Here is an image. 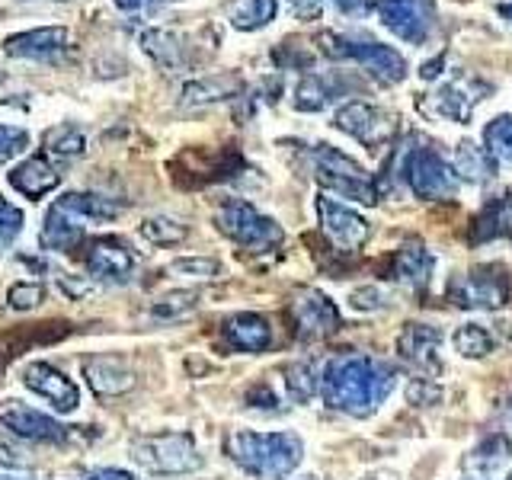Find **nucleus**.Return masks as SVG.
I'll return each mask as SVG.
<instances>
[{
  "label": "nucleus",
  "instance_id": "ea45409f",
  "mask_svg": "<svg viewBox=\"0 0 512 480\" xmlns=\"http://www.w3.org/2000/svg\"><path fill=\"white\" fill-rule=\"evenodd\" d=\"M29 144V135L26 128H16V125H0V164H7V160L20 157Z\"/></svg>",
  "mask_w": 512,
  "mask_h": 480
},
{
  "label": "nucleus",
  "instance_id": "7c9ffc66",
  "mask_svg": "<svg viewBox=\"0 0 512 480\" xmlns=\"http://www.w3.org/2000/svg\"><path fill=\"white\" fill-rule=\"evenodd\" d=\"M493 164L496 160L484 151V148H477L474 141H461L458 144V151H455V173L464 176V180H471V183H487L493 180Z\"/></svg>",
  "mask_w": 512,
  "mask_h": 480
},
{
  "label": "nucleus",
  "instance_id": "c85d7f7f",
  "mask_svg": "<svg viewBox=\"0 0 512 480\" xmlns=\"http://www.w3.org/2000/svg\"><path fill=\"white\" fill-rule=\"evenodd\" d=\"M276 0H228L224 16L231 20L234 29L240 32H256L276 20Z\"/></svg>",
  "mask_w": 512,
  "mask_h": 480
},
{
  "label": "nucleus",
  "instance_id": "9b49d317",
  "mask_svg": "<svg viewBox=\"0 0 512 480\" xmlns=\"http://www.w3.org/2000/svg\"><path fill=\"white\" fill-rule=\"evenodd\" d=\"M372 10L384 29H391L397 39L410 45H423L436 26V4L432 0H375Z\"/></svg>",
  "mask_w": 512,
  "mask_h": 480
},
{
  "label": "nucleus",
  "instance_id": "e433bc0d",
  "mask_svg": "<svg viewBox=\"0 0 512 480\" xmlns=\"http://www.w3.org/2000/svg\"><path fill=\"white\" fill-rule=\"evenodd\" d=\"M196 304H199L196 292H176V295H167V298H160L157 304H151V314L160 317V320H170V317L189 314L192 308H196Z\"/></svg>",
  "mask_w": 512,
  "mask_h": 480
},
{
  "label": "nucleus",
  "instance_id": "f03ea898",
  "mask_svg": "<svg viewBox=\"0 0 512 480\" xmlns=\"http://www.w3.org/2000/svg\"><path fill=\"white\" fill-rule=\"evenodd\" d=\"M125 212L119 199L100 196V192H64L48 208L39 244L48 253H71L84 244V234L93 221H112Z\"/></svg>",
  "mask_w": 512,
  "mask_h": 480
},
{
  "label": "nucleus",
  "instance_id": "37998d69",
  "mask_svg": "<svg viewBox=\"0 0 512 480\" xmlns=\"http://www.w3.org/2000/svg\"><path fill=\"white\" fill-rule=\"evenodd\" d=\"M288 7H292L298 20H317L324 13V0H288Z\"/></svg>",
  "mask_w": 512,
  "mask_h": 480
},
{
  "label": "nucleus",
  "instance_id": "6e6552de",
  "mask_svg": "<svg viewBox=\"0 0 512 480\" xmlns=\"http://www.w3.org/2000/svg\"><path fill=\"white\" fill-rule=\"evenodd\" d=\"M404 176L410 189L416 192L420 199L429 202H448L458 196V186H461V176L455 173V167L448 160L429 148V144H420V148H407L404 154Z\"/></svg>",
  "mask_w": 512,
  "mask_h": 480
},
{
  "label": "nucleus",
  "instance_id": "8fccbe9b",
  "mask_svg": "<svg viewBox=\"0 0 512 480\" xmlns=\"http://www.w3.org/2000/svg\"><path fill=\"white\" fill-rule=\"evenodd\" d=\"M500 16L512 23V4H500Z\"/></svg>",
  "mask_w": 512,
  "mask_h": 480
},
{
  "label": "nucleus",
  "instance_id": "3c124183",
  "mask_svg": "<svg viewBox=\"0 0 512 480\" xmlns=\"http://www.w3.org/2000/svg\"><path fill=\"white\" fill-rule=\"evenodd\" d=\"M0 480H20V477H10V474H0Z\"/></svg>",
  "mask_w": 512,
  "mask_h": 480
},
{
  "label": "nucleus",
  "instance_id": "864d4df0",
  "mask_svg": "<svg viewBox=\"0 0 512 480\" xmlns=\"http://www.w3.org/2000/svg\"><path fill=\"white\" fill-rule=\"evenodd\" d=\"M0 80H4V71H0Z\"/></svg>",
  "mask_w": 512,
  "mask_h": 480
},
{
  "label": "nucleus",
  "instance_id": "0eeeda50",
  "mask_svg": "<svg viewBox=\"0 0 512 480\" xmlns=\"http://www.w3.org/2000/svg\"><path fill=\"white\" fill-rule=\"evenodd\" d=\"M311 160H314L317 183L324 189L340 192L343 199H352L359 205H375V199H378L375 180L349 154L333 148V144H317L311 151Z\"/></svg>",
  "mask_w": 512,
  "mask_h": 480
},
{
  "label": "nucleus",
  "instance_id": "cd10ccee",
  "mask_svg": "<svg viewBox=\"0 0 512 480\" xmlns=\"http://www.w3.org/2000/svg\"><path fill=\"white\" fill-rule=\"evenodd\" d=\"M496 237H509L512 240V192H506V196H500V199H493L474 221L471 240L484 244V240H496Z\"/></svg>",
  "mask_w": 512,
  "mask_h": 480
},
{
  "label": "nucleus",
  "instance_id": "dca6fc26",
  "mask_svg": "<svg viewBox=\"0 0 512 480\" xmlns=\"http://www.w3.org/2000/svg\"><path fill=\"white\" fill-rule=\"evenodd\" d=\"M317 215H320V228H324V234L349 253H356L368 240V234H372V228H368V221L362 215H356L349 205H340L333 199L320 196Z\"/></svg>",
  "mask_w": 512,
  "mask_h": 480
},
{
  "label": "nucleus",
  "instance_id": "a211bd4d",
  "mask_svg": "<svg viewBox=\"0 0 512 480\" xmlns=\"http://www.w3.org/2000/svg\"><path fill=\"white\" fill-rule=\"evenodd\" d=\"M64 48H68V29L64 26H42L4 39V52L10 58H29V61H58L64 55Z\"/></svg>",
  "mask_w": 512,
  "mask_h": 480
},
{
  "label": "nucleus",
  "instance_id": "9d476101",
  "mask_svg": "<svg viewBox=\"0 0 512 480\" xmlns=\"http://www.w3.org/2000/svg\"><path fill=\"white\" fill-rule=\"evenodd\" d=\"M448 298H452L458 308L496 311L509 301V276L500 266H480L448 285Z\"/></svg>",
  "mask_w": 512,
  "mask_h": 480
},
{
  "label": "nucleus",
  "instance_id": "603ef678",
  "mask_svg": "<svg viewBox=\"0 0 512 480\" xmlns=\"http://www.w3.org/2000/svg\"><path fill=\"white\" fill-rule=\"evenodd\" d=\"M509 413H512V400H509Z\"/></svg>",
  "mask_w": 512,
  "mask_h": 480
},
{
  "label": "nucleus",
  "instance_id": "09e8293b",
  "mask_svg": "<svg viewBox=\"0 0 512 480\" xmlns=\"http://www.w3.org/2000/svg\"><path fill=\"white\" fill-rule=\"evenodd\" d=\"M333 4L346 16H362L365 10H372V4H365V0H333Z\"/></svg>",
  "mask_w": 512,
  "mask_h": 480
},
{
  "label": "nucleus",
  "instance_id": "423d86ee",
  "mask_svg": "<svg viewBox=\"0 0 512 480\" xmlns=\"http://www.w3.org/2000/svg\"><path fill=\"white\" fill-rule=\"evenodd\" d=\"M132 458L148 474H160V477L196 474L202 468L199 448L186 432H154V436H141L132 442Z\"/></svg>",
  "mask_w": 512,
  "mask_h": 480
},
{
  "label": "nucleus",
  "instance_id": "6ab92c4d",
  "mask_svg": "<svg viewBox=\"0 0 512 480\" xmlns=\"http://www.w3.org/2000/svg\"><path fill=\"white\" fill-rule=\"evenodd\" d=\"M484 93H490L487 84L461 77L455 84H445L436 96H432L429 112H436L439 119H448V122H468L474 106L484 100Z\"/></svg>",
  "mask_w": 512,
  "mask_h": 480
},
{
  "label": "nucleus",
  "instance_id": "bb28decb",
  "mask_svg": "<svg viewBox=\"0 0 512 480\" xmlns=\"http://www.w3.org/2000/svg\"><path fill=\"white\" fill-rule=\"evenodd\" d=\"M244 90V80L237 74H212V77H199L192 84L183 87V106H208V103H221V100H231V96H240Z\"/></svg>",
  "mask_w": 512,
  "mask_h": 480
},
{
  "label": "nucleus",
  "instance_id": "58836bf2",
  "mask_svg": "<svg viewBox=\"0 0 512 480\" xmlns=\"http://www.w3.org/2000/svg\"><path fill=\"white\" fill-rule=\"evenodd\" d=\"M23 231V212L0 196V247H10Z\"/></svg>",
  "mask_w": 512,
  "mask_h": 480
},
{
  "label": "nucleus",
  "instance_id": "4be33fe9",
  "mask_svg": "<svg viewBox=\"0 0 512 480\" xmlns=\"http://www.w3.org/2000/svg\"><path fill=\"white\" fill-rule=\"evenodd\" d=\"M221 336H224V343L237 352H263L272 343V327L266 317L244 311V314H234L224 320Z\"/></svg>",
  "mask_w": 512,
  "mask_h": 480
},
{
  "label": "nucleus",
  "instance_id": "4468645a",
  "mask_svg": "<svg viewBox=\"0 0 512 480\" xmlns=\"http://www.w3.org/2000/svg\"><path fill=\"white\" fill-rule=\"evenodd\" d=\"M442 333L429 324H407L397 336V352L400 362H404L410 372H416V378L436 381V375L442 372Z\"/></svg>",
  "mask_w": 512,
  "mask_h": 480
},
{
  "label": "nucleus",
  "instance_id": "473e14b6",
  "mask_svg": "<svg viewBox=\"0 0 512 480\" xmlns=\"http://www.w3.org/2000/svg\"><path fill=\"white\" fill-rule=\"evenodd\" d=\"M484 151L493 160L512 164V116H500L484 128Z\"/></svg>",
  "mask_w": 512,
  "mask_h": 480
},
{
  "label": "nucleus",
  "instance_id": "49530a36",
  "mask_svg": "<svg viewBox=\"0 0 512 480\" xmlns=\"http://www.w3.org/2000/svg\"><path fill=\"white\" fill-rule=\"evenodd\" d=\"M80 480H138V477L122 471V468H93V471H87Z\"/></svg>",
  "mask_w": 512,
  "mask_h": 480
},
{
  "label": "nucleus",
  "instance_id": "aec40b11",
  "mask_svg": "<svg viewBox=\"0 0 512 480\" xmlns=\"http://www.w3.org/2000/svg\"><path fill=\"white\" fill-rule=\"evenodd\" d=\"M141 48L164 71H189V68H196V55H192L189 36H183V32H173V29H148L141 36Z\"/></svg>",
  "mask_w": 512,
  "mask_h": 480
},
{
  "label": "nucleus",
  "instance_id": "412c9836",
  "mask_svg": "<svg viewBox=\"0 0 512 480\" xmlns=\"http://www.w3.org/2000/svg\"><path fill=\"white\" fill-rule=\"evenodd\" d=\"M509 458H512V439L506 432H493V436H487L474 452L464 455L461 468L464 474H471L477 480H496L506 471Z\"/></svg>",
  "mask_w": 512,
  "mask_h": 480
},
{
  "label": "nucleus",
  "instance_id": "f257e3e1",
  "mask_svg": "<svg viewBox=\"0 0 512 480\" xmlns=\"http://www.w3.org/2000/svg\"><path fill=\"white\" fill-rule=\"evenodd\" d=\"M397 388V368L372 359V356H340L324 365V378H320V397L324 404L349 413V416H372L388 394Z\"/></svg>",
  "mask_w": 512,
  "mask_h": 480
},
{
  "label": "nucleus",
  "instance_id": "79ce46f5",
  "mask_svg": "<svg viewBox=\"0 0 512 480\" xmlns=\"http://www.w3.org/2000/svg\"><path fill=\"white\" fill-rule=\"evenodd\" d=\"M407 394H410V404H416V407H426V400L429 404L439 400V388H432V381H426V378H413Z\"/></svg>",
  "mask_w": 512,
  "mask_h": 480
},
{
  "label": "nucleus",
  "instance_id": "39448f33",
  "mask_svg": "<svg viewBox=\"0 0 512 480\" xmlns=\"http://www.w3.org/2000/svg\"><path fill=\"white\" fill-rule=\"evenodd\" d=\"M215 224L224 237L250 253H269L285 240L279 221H272L269 215H263L260 208L244 199H224L215 212Z\"/></svg>",
  "mask_w": 512,
  "mask_h": 480
},
{
  "label": "nucleus",
  "instance_id": "c9c22d12",
  "mask_svg": "<svg viewBox=\"0 0 512 480\" xmlns=\"http://www.w3.org/2000/svg\"><path fill=\"white\" fill-rule=\"evenodd\" d=\"M141 237H148L151 244H160V247H173V244H180V240H186V228L173 218H148L141 224Z\"/></svg>",
  "mask_w": 512,
  "mask_h": 480
},
{
  "label": "nucleus",
  "instance_id": "f8f14e48",
  "mask_svg": "<svg viewBox=\"0 0 512 480\" xmlns=\"http://www.w3.org/2000/svg\"><path fill=\"white\" fill-rule=\"evenodd\" d=\"M80 250H84V256H80V260H84V269L93 279L122 285L135 276L138 260L122 237H90L80 244Z\"/></svg>",
  "mask_w": 512,
  "mask_h": 480
},
{
  "label": "nucleus",
  "instance_id": "c03bdc74",
  "mask_svg": "<svg viewBox=\"0 0 512 480\" xmlns=\"http://www.w3.org/2000/svg\"><path fill=\"white\" fill-rule=\"evenodd\" d=\"M247 404L256 410H276V394H272L266 384H256V388L247 394Z\"/></svg>",
  "mask_w": 512,
  "mask_h": 480
},
{
  "label": "nucleus",
  "instance_id": "f704fd0d",
  "mask_svg": "<svg viewBox=\"0 0 512 480\" xmlns=\"http://www.w3.org/2000/svg\"><path fill=\"white\" fill-rule=\"evenodd\" d=\"M167 272L180 279H199V282H208V279H218L221 272V263L212 260V256H186V260H173L167 266Z\"/></svg>",
  "mask_w": 512,
  "mask_h": 480
},
{
  "label": "nucleus",
  "instance_id": "a18cd8bd",
  "mask_svg": "<svg viewBox=\"0 0 512 480\" xmlns=\"http://www.w3.org/2000/svg\"><path fill=\"white\" fill-rule=\"evenodd\" d=\"M352 304H356V308H362V311L381 308V304H384V292H381V288H359V292L352 295Z\"/></svg>",
  "mask_w": 512,
  "mask_h": 480
},
{
  "label": "nucleus",
  "instance_id": "b1692460",
  "mask_svg": "<svg viewBox=\"0 0 512 480\" xmlns=\"http://www.w3.org/2000/svg\"><path fill=\"white\" fill-rule=\"evenodd\" d=\"M84 378L100 397L125 394L135 384V372L119 356H93L84 365Z\"/></svg>",
  "mask_w": 512,
  "mask_h": 480
},
{
  "label": "nucleus",
  "instance_id": "ddd939ff",
  "mask_svg": "<svg viewBox=\"0 0 512 480\" xmlns=\"http://www.w3.org/2000/svg\"><path fill=\"white\" fill-rule=\"evenodd\" d=\"M0 423H4L13 436H20L26 442H39V445H61L71 436L68 426H61L58 420H52L48 413L23 404V400H0Z\"/></svg>",
  "mask_w": 512,
  "mask_h": 480
},
{
  "label": "nucleus",
  "instance_id": "2f4dec72",
  "mask_svg": "<svg viewBox=\"0 0 512 480\" xmlns=\"http://www.w3.org/2000/svg\"><path fill=\"white\" fill-rule=\"evenodd\" d=\"M327 365V362H324ZM324 365L320 362H298L285 372V384H288V394L298 404L311 400L314 394H320V378H324Z\"/></svg>",
  "mask_w": 512,
  "mask_h": 480
},
{
  "label": "nucleus",
  "instance_id": "2eb2a0df",
  "mask_svg": "<svg viewBox=\"0 0 512 480\" xmlns=\"http://www.w3.org/2000/svg\"><path fill=\"white\" fill-rule=\"evenodd\" d=\"M23 384L32 394L48 400L58 413H74L80 407V388L48 362H29L23 368Z\"/></svg>",
  "mask_w": 512,
  "mask_h": 480
},
{
  "label": "nucleus",
  "instance_id": "a878e982",
  "mask_svg": "<svg viewBox=\"0 0 512 480\" xmlns=\"http://www.w3.org/2000/svg\"><path fill=\"white\" fill-rule=\"evenodd\" d=\"M432 266H436L432 253L423 244L410 240V244H404V247L394 253L391 276L397 282H404L407 288H413V292H423V288L429 285V279H432Z\"/></svg>",
  "mask_w": 512,
  "mask_h": 480
},
{
  "label": "nucleus",
  "instance_id": "4c0bfd02",
  "mask_svg": "<svg viewBox=\"0 0 512 480\" xmlns=\"http://www.w3.org/2000/svg\"><path fill=\"white\" fill-rule=\"evenodd\" d=\"M272 58H276L279 68H301V71H308L311 64H314V55L301 42H295V39H285L276 48V52H272Z\"/></svg>",
  "mask_w": 512,
  "mask_h": 480
},
{
  "label": "nucleus",
  "instance_id": "7ed1b4c3",
  "mask_svg": "<svg viewBox=\"0 0 512 480\" xmlns=\"http://www.w3.org/2000/svg\"><path fill=\"white\" fill-rule=\"evenodd\" d=\"M224 452L228 458L244 468L247 474L260 480H282L292 474L301 458L304 445L295 432H253V429H237L224 439Z\"/></svg>",
  "mask_w": 512,
  "mask_h": 480
},
{
  "label": "nucleus",
  "instance_id": "de8ad7c7",
  "mask_svg": "<svg viewBox=\"0 0 512 480\" xmlns=\"http://www.w3.org/2000/svg\"><path fill=\"white\" fill-rule=\"evenodd\" d=\"M112 4L125 13H144V10H154L157 4H167V0H112Z\"/></svg>",
  "mask_w": 512,
  "mask_h": 480
},
{
  "label": "nucleus",
  "instance_id": "5fc2aeb1",
  "mask_svg": "<svg viewBox=\"0 0 512 480\" xmlns=\"http://www.w3.org/2000/svg\"><path fill=\"white\" fill-rule=\"evenodd\" d=\"M509 480H512V471H509Z\"/></svg>",
  "mask_w": 512,
  "mask_h": 480
},
{
  "label": "nucleus",
  "instance_id": "f3484780",
  "mask_svg": "<svg viewBox=\"0 0 512 480\" xmlns=\"http://www.w3.org/2000/svg\"><path fill=\"white\" fill-rule=\"evenodd\" d=\"M292 317L301 340H324L340 330V311L324 292H301L292 304Z\"/></svg>",
  "mask_w": 512,
  "mask_h": 480
},
{
  "label": "nucleus",
  "instance_id": "c756f323",
  "mask_svg": "<svg viewBox=\"0 0 512 480\" xmlns=\"http://www.w3.org/2000/svg\"><path fill=\"white\" fill-rule=\"evenodd\" d=\"M42 148H45V157L74 160L87 151V135H84V128L74 122H61L42 135Z\"/></svg>",
  "mask_w": 512,
  "mask_h": 480
},
{
  "label": "nucleus",
  "instance_id": "72a5a7b5",
  "mask_svg": "<svg viewBox=\"0 0 512 480\" xmlns=\"http://www.w3.org/2000/svg\"><path fill=\"white\" fill-rule=\"evenodd\" d=\"M455 349L468 359H480L493 349V336L487 333V327H480V324H464L455 333Z\"/></svg>",
  "mask_w": 512,
  "mask_h": 480
},
{
  "label": "nucleus",
  "instance_id": "393cba45",
  "mask_svg": "<svg viewBox=\"0 0 512 480\" xmlns=\"http://www.w3.org/2000/svg\"><path fill=\"white\" fill-rule=\"evenodd\" d=\"M349 80L340 74H304V80L295 87V109L301 112H320L327 109L336 96H343Z\"/></svg>",
  "mask_w": 512,
  "mask_h": 480
},
{
  "label": "nucleus",
  "instance_id": "a19ab883",
  "mask_svg": "<svg viewBox=\"0 0 512 480\" xmlns=\"http://www.w3.org/2000/svg\"><path fill=\"white\" fill-rule=\"evenodd\" d=\"M42 298H45V288L39 282H16V285H10V292H7L10 308H16V311L36 308Z\"/></svg>",
  "mask_w": 512,
  "mask_h": 480
},
{
  "label": "nucleus",
  "instance_id": "1a4fd4ad",
  "mask_svg": "<svg viewBox=\"0 0 512 480\" xmlns=\"http://www.w3.org/2000/svg\"><path fill=\"white\" fill-rule=\"evenodd\" d=\"M397 122L400 119L394 112L372 106L365 100H352L336 109V116H333V125L340 128V132H346L349 138H356L359 144H365V148H372V151L381 148V144H388L400 132Z\"/></svg>",
  "mask_w": 512,
  "mask_h": 480
},
{
  "label": "nucleus",
  "instance_id": "5701e85b",
  "mask_svg": "<svg viewBox=\"0 0 512 480\" xmlns=\"http://www.w3.org/2000/svg\"><path fill=\"white\" fill-rule=\"evenodd\" d=\"M7 180L16 192H23L26 199H39L61 183V173L45 154H36V157H26L20 167H13L7 173Z\"/></svg>",
  "mask_w": 512,
  "mask_h": 480
},
{
  "label": "nucleus",
  "instance_id": "20e7f679",
  "mask_svg": "<svg viewBox=\"0 0 512 480\" xmlns=\"http://www.w3.org/2000/svg\"><path fill=\"white\" fill-rule=\"evenodd\" d=\"M320 52L333 61H356L372 74L378 84H400L407 74V61L391 45H381L372 39H349L336 36V32H320L317 36Z\"/></svg>",
  "mask_w": 512,
  "mask_h": 480
}]
</instances>
